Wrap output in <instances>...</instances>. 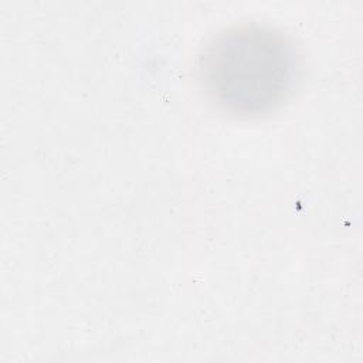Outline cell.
Returning a JSON list of instances; mask_svg holds the SVG:
<instances>
[{"label": "cell", "mask_w": 363, "mask_h": 363, "mask_svg": "<svg viewBox=\"0 0 363 363\" xmlns=\"http://www.w3.org/2000/svg\"><path fill=\"white\" fill-rule=\"evenodd\" d=\"M301 58L279 30L259 23L225 28L204 47L199 78L224 111L259 116L282 105L299 79Z\"/></svg>", "instance_id": "6da1fadb"}]
</instances>
